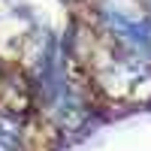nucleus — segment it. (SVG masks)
Returning <instances> with one entry per match:
<instances>
[{
	"label": "nucleus",
	"mask_w": 151,
	"mask_h": 151,
	"mask_svg": "<svg viewBox=\"0 0 151 151\" xmlns=\"http://www.w3.org/2000/svg\"><path fill=\"white\" fill-rule=\"evenodd\" d=\"M18 148V124L0 118V151H15Z\"/></svg>",
	"instance_id": "1"
}]
</instances>
